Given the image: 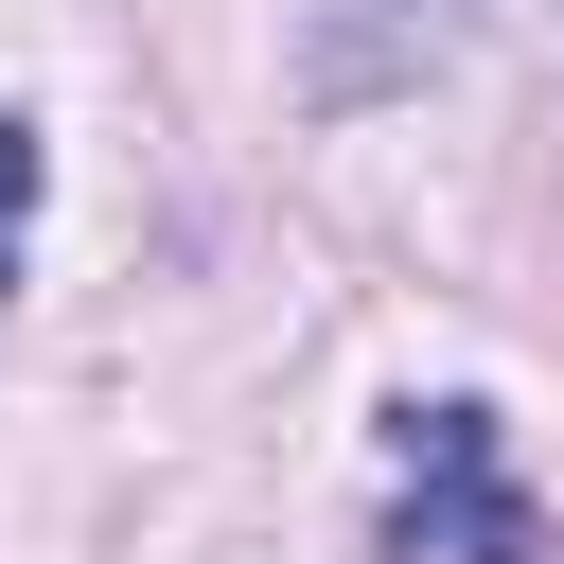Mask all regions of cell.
<instances>
[{"instance_id":"obj_1","label":"cell","mask_w":564,"mask_h":564,"mask_svg":"<svg viewBox=\"0 0 564 564\" xmlns=\"http://www.w3.org/2000/svg\"><path fill=\"white\" fill-rule=\"evenodd\" d=\"M388 458H405V511H388L405 564H564V529L529 511V476H511V441H494L476 388L388 405Z\"/></svg>"},{"instance_id":"obj_2","label":"cell","mask_w":564,"mask_h":564,"mask_svg":"<svg viewBox=\"0 0 564 564\" xmlns=\"http://www.w3.org/2000/svg\"><path fill=\"white\" fill-rule=\"evenodd\" d=\"M494 0H300V106L317 123H370V106H423L458 53H476Z\"/></svg>"},{"instance_id":"obj_3","label":"cell","mask_w":564,"mask_h":564,"mask_svg":"<svg viewBox=\"0 0 564 564\" xmlns=\"http://www.w3.org/2000/svg\"><path fill=\"white\" fill-rule=\"evenodd\" d=\"M18 212H35V123L0 106V229H18Z\"/></svg>"},{"instance_id":"obj_4","label":"cell","mask_w":564,"mask_h":564,"mask_svg":"<svg viewBox=\"0 0 564 564\" xmlns=\"http://www.w3.org/2000/svg\"><path fill=\"white\" fill-rule=\"evenodd\" d=\"M0 300H18V229H0Z\"/></svg>"}]
</instances>
